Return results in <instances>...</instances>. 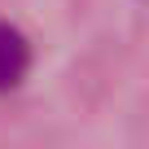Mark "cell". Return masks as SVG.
<instances>
[{
  "label": "cell",
  "instance_id": "6da1fadb",
  "mask_svg": "<svg viewBox=\"0 0 149 149\" xmlns=\"http://www.w3.org/2000/svg\"><path fill=\"white\" fill-rule=\"evenodd\" d=\"M26 70H31V44L18 26L9 22H0V92H9L26 79Z\"/></svg>",
  "mask_w": 149,
  "mask_h": 149
}]
</instances>
